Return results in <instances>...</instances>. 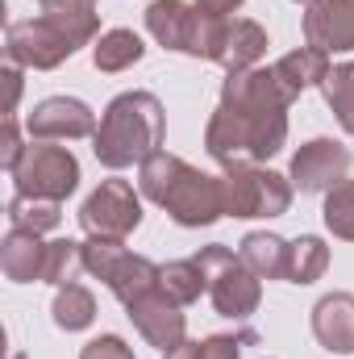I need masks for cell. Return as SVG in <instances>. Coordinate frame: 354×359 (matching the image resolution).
<instances>
[{
	"instance_id": "cell-1",
	"label": "cell",
	"mask_w": 354,
	"mask_h": 359,
	"mask_svg": "<svg viewBox=\"0 0 354 359\" xmlns=\"http://www.w3.org/2000/svg\"><path fill=\"white\" fill-rule=\"evenodd\" d=\"M296 96L283 88L275 67L229 72L221 84V100L204 130V151L221 168L267 163L288 142V104Z\"/></svg>"
},
{
	"instance_id": "cell-2",
	"label": "cell",
	"mask_w": 354,
	"mask_h": 359,
	"mask_svg": "<svg viewBox=\"0 0 354 359\" xmlns=\"http://www.w3.org/2000/svg\"><path fill=\"white\" fill-rule=\"evenodd\" d=\"M138 168H142L138 172L142 196L155 201V205H163L176 226L200 230V226H213L217 217H225L221 176H208V172L183 163L179 155H167V151H155Z\"/></svg>"
},
{
	"instance_id": "cell-3",
	"label": "cell",
	"mask_w": 354,
	"mask_h": 359,
	"mask_svg": "<svg viewBox=\"0 0 354 359\" xmlns=\"http://www.w3.org/2000/svg\"><path fill=\"white\" fill-rule=\"evenodd\" d=\"M163 126H167V117H163V104L155 92H121L100 113L92 151H96L100 168H108V172L146 163L163 142Z\"/></svg>"
},
{
	"instance_id": "cell-4",
	"label": "cell",
	"mask_w": 354,
	"mask_h": 359,
	"mask_svg": "<svg viewBox=\"0 0 354 359\" xmlns=\"http://www.w3.org/2000/svg\"><path fill=\"white\" fill-rule=\"evenodd\" d=\"M192 259L204 271L213 309H217L221 318L242 322V318H250V313L259 309V301H263V280L242 264V255H234L229 247L213 243V247H200V255H192Z\"/></svg>"
},
{
	"instance_id": "cell-5",
	"label": "cell",
	"mask_w": 354,
	"mask_h": 359,
	"mask_svg": "<svg viewBox=\"0 0 354 359\" xmlns=\"http://www.w3.org/2000/svg\"><path fill=\"white\" fill-rule=\"evenodd\" d=\"M225 217H283L292 205V180L263 163H238L221 176Z\"/></svg>"
},
{
	"instance_id": "cell-6",
	"label": "cell",
	"mask_w": 354,
	"mask_h": 359,
	"mask_svg": "<svg viewBox=\"0 0 354 359\" xmlns=\"http://www.w3.org/2000/svg\"><path fill=\"white\" fill-rule=\"evenodd\" d=\"M204 17V13H200ZM267 55V29L250 17H204L192 59H208L225 72H250Z\"/></svg>"
},
{
	"instance_id": "cell-7",
	"label": "cell",
	"mask_w": 354,
	"mask_h": 359,
	"mask_svg": "<svg viewBox=\"0 0 354 359\" xmlns=\"http://www.w3.org/2000/svg\"><path fill=\"white\" fill-rule=\"evenodd\" d=\"M84 264L96 280H104V288L121 305L159 288V264H150L146 255H134L125 243H113V238H88L84 243Z\"/></svg>"
},
{
	"instance_id": "cell-8",
	"label": "cell",
	"mask_w": 354,
	"mask_h": 359,
	"mask_svg": "<svg viewBox=\"0 0 354 359\" xmlns=\"http://www.w3.org/2000/svg\"><path fill=\"white\" fill-rule=\"evenodd\" d=\"M21 196H46V201H67L80 188V159L67 147L55 142H29L21 163L8 172Z\"/></svg>"
},
{
	"instance_id": "cell-9",
	"label": "cell",
	"mask_w": 354,
	"mask_h": 359,
	"mask_svg": "<svg viewBox=\"0 0 354 359\" xmlns=\"http://www.w3.org/2000/svg\"><path fill=\"white\" fill-rule=\"evenodd\" d=\"M80 226L88 230V238L125 243L142 226V196L134 192L129 180H100V188L80 209Z\"/></svg>"
},
{
	"instance_id": "cell-10",
	"label": "cell",
	"mask_w": 354,
	"mask_h": 359,
	"mask_svg": "<svg viewBox=\"0 0 354 359\" xmlns=\"http://www.w3.org/2000/svg\"><path fill=\"white\" fill-rule=\"evenodd\" d=\"M76 50H80V46H76L55 21H46L42 13L29 17V21H13V25L4 29V55H8V63H17V67L55 72V67L67 63Z\"/></svg>"
},
{
	"instance_id": "cell-11",
	"label": "cell",
	"mask_w": 354,
	"mask_h": 359,
	"mask_svg": "<svg viewBox=\"0 0 354 359\" xmlns=\"http://www.w3.org/2000/svg\"><path fill=\"white\" fill-rule=\"evenodd\" d=\"M25 130L34 142H71L96 134V113L76 96H46L29 109Z\"/></svg>"
},
{
	"instance_id": "cell-12",
	"label": "cell",
	"mask_w": 354,
	"mask_h": 359,
	"mask_svg": "<svg viewBox=\"0 0 354 359\" xmlns=\"http://www.w3.org/2000/svg\"><path fill=\"white\" fill-rule=\"evenodd\" d=\"M125 313H129L134 330H138L150 347H159L163 355L187 343V318H183V305H176V301H171L167 292H159V288L146 292V297H138V301H129Z\"/></svg>"
},
{
	"instance_id": "cell-13",
	"label": "cell",
	"mask_w": 354,
	"mask_h": 359,
	"mask_svg": "<svg viewBox=\"0 0 354 359\" xmlns=\"http://www.w3.org/2000/svg\"><path fill=\"white\" fill-rule=\"evenodd\" d=\"M351 172V151L334 138H313L292 155V188L300 192H330L334 184H342Z\"/></svg>"
},
{
	"instance_id": "cell-14",
	"label": "cell",
	"mask_w": 354,
	"mask_h": 359,
	"mask_svg": "<svg viewBox=\"0 0 354 359\" xmlns=\"http://www.w3.org/2000/svg\"><path fill=\"white\" fill-rule=\"evenodd\" d=\"M200 8L187 4V0H150L146 8V29L159 46L179 50V55H196V42H200Z\"/></svg>"
},
{
	"instance_id": "cell-15",
	"label": "cell",
	"mask_w": 354,
	"mask_h": 359,
	"mask_svg": "<svg viewBox=\"0 0 354 359\" xmlns=\"http://www.w3.org/2000/svg\"><path fill=\"white\" fill-rule=\"evenodd\" d=\"M304 42L334 55V50H354V0H317L309 4L304 21Z\"/></svg>"
},
{
	"instance_id": "cell-16",
	"label": "cell",
	"mask_w": 354,
	"mask_h": 359,
	"mask_svg": "<svg viewBox=\"0 0 354 359\" xmlns=\"http://www.w3.org/2000/svg\"><path fill=\"white\" fill-rule=\"evenodd\" d=\"M313 334L325 351L351 355L354 351V292H330L313 305Z\"/></svg>"
},
{
	"instance_id": "cell-17",
	"label": "cell",
	"mask_w": 354,
	"mask_h": 359,
	"mask_svg": "<svg viewBox=\"0 0 354 359\" xmlns=\"http://www.w3.org/2000/svg\"><path fill=\"white\" fill-rule=\"evenodd\" d=\"M42 264H46V243L42 234L34 230H8L4 243H0V271L13 280V284H29V280H42Z\"/></svg>"
},
{
	"instance_id": "cell-18",
	"label": "cell",
	"mask_w": 354,
	"mask_h": 359,
	"mask_svg": "<svg viewBox=\"0 0 354 359\" xmlns=\"http://www.w3.org/2000/svg\"><path fill=\"white\" fill-rule=\"evenodd\" d=\"M288 247L292 243H283L271 230H250L242 238L238 255H242V264L255 271L259 280H288Z\"/></svg>"
},
{
	"instance_id": "cell-19",
	"label": "cell",
	"mask_w": 354,
	"mask_h": 359,
	"mask_svg": "<svg viewBox=\"0 0 354 359\" xmlns=\"http://www.w3.org/2000/svg\"><path fill=\"white\" fill-rule=\"evenodd\" d=\"M271 67H275V76L283 80V88L292 92V96H300L304 88L325 84V76H330V55L317 50V46H300V50L283 55V59L271 63Z\"/></svg>"
},
{
	"instance_id": "cell-20",
	"label": "cell",
	"mask_w": 354,
	"mask_h": 359,
	"mask_svg": "<svg viewBox=\"0 0 354 359\" xmlns=\"http://www.w3.org/2000/svg\"><path fill=\"white\" fill-rule=\"evenodd\" d=\"M142 55H146V46H142V38H138L134 29H104V34L96 38V46H92L96 72H108V76L134 67Z\"/></svg>"
},
{
	"instance_id": "cell-21",
	"label": "cell",
	"mask_w": 354,
	"mask_h": 359,
	"mask_svg": "<svg viewBox=\"0 0 354 359\" xmlns=\"http://www.w3.org/2000/svg\"><path fill=\"white\" fill-rule=\"evenodd\" d=\"M159 292H167L176 305H192L200 301V292H208V280L196 259H171L159 268Z\"/></svg>"
},
{
	"instance_id": "cell-22",
	"label": "cell",
	"mask_w": 354,
	"mask_h": 359,
	"mask_svg": "<svg viewBox=\"0 0 354 359\" xmlns=\"http://www.w3.org/2000/svg\"><path fill=\"white\" fill-rule=\"evenodd\" d=\"M50 313H55V326L59 330H88L92 322H96V297H92L84 284H63L55 292Z\"/></svg>"
},
{
	"instance_id": "cell-23",
	"label": "cell",
	"mask_w": 354,
	"mask_h": 359,
	"mask_svg": "<svg viewBox=\"0 0 354 359\" xmlns=\"http://www.w3.org/2000/svg\"><path fill=\"white\" fill-rule=\"evenodd\" d=\"M325 268H330V247L317 234H300L288 247V280L292 284H313L325 276Z\"/></svg>"
},
{
	"instance_id": "cell-24",
	"label": "cell",
	"mask_w": 354,
	"mask_h": 359,
	"mask_svg": "<svg viewBox=\"0 0 354 359\" xmlns=\"http://www.w3.org/2000/svg\"><path fill=\"white\" fill-rule=\"evenodd\" d=\"M8 222L17 230H34V234H46L63 222V201H46V196H13L8 201Z\"/></svg>"
},
{
	"instance_id": "cell-25",
	"label": "cell",
	"mask_w": 354,
	"mask_h": 359,
	"mask_svg": "<svg viewBox=\"0 0 354 359\" xmlns=\"http://www.w3.org/2000/svg\"><path fill=\"white\" fill-rule=\"evenodd\" d=\"M80 271H88V264H84V243H76V238L46 243V264H42V280L46 284H55V288L76 284Z\"/></svg>"
},
{
	"instance_id": "cell-26",
	"label": "cell",
	"mask_w": 354,
	"mask_h": 359,
	"mask_svg": "<svg viewBox=\"0 0 354 359\" xmlns=\"http://www.w3.org/2000/svg\"><path fill=\"white\" fill-rule=\"evenodd\" d=\"M321 92H325V104L334 109L338 126L346 134H354V63H334Z\"/></svg>"
},
{
	"instance_id": "cell-27",
	"label": "cell",
	"mask_w": 354,
	"mask_h": 359,
	"mask_svg": "<svg viewBox=\"0 0 354 359\" xmlns=\"http://www.w3.org/2000/svg\"><path fill=\"white\" fill-rule=\"evenodd\" d=\"M325 230L334 238H346L354 243V180H342L325 192Z\"/></svg>"
},
{
	"instance_id": "cell-28",
	"label": "cell",
	"mask_w": 354,
	"mask_h": 359,
	"mask_svg": "<svg viewBox=\"0 0 354 359\" xmlns=\"http://www.w3.org/2000/svg\"><path fill=\"white\" fill-rule=\"evenodd\" d=\"M259 334L255 330H238V334H208L196 343V359H242V347H250Z\"/></svg>"
},
{
	"instance_id": "cell-29",
	"label": "cell",
	"mask_w": 354,
	"mask_h": 359,
	"mask_svg": "<svg viewBox=\"0 0 354 359\" xmlns=\"http://www.w3.org/2000/svg\"><path fill=\"white\" fill-rule=\"evenodd\" d=\"M80 359H134V347H129L121 334H100V339L84 343Z\"/></svg>"
},
{
	"instance_id": "cell-30",
	"label": "cell",
	"mask_w": 354,
	"mask_h": 359,
	"mask_svg": "<svg viewBox=\"0 0 354 359\" xmlns=\"http://www.w3.org/2000/svg\"><path fill=\"white\" fill-rule=\"evenodd\" d=\"M25 147H21V130H17V117H4V130H0V163L4 172H13L21 163Z\"/></svg>"
},
{
	"instance_id": "cell-31",
	"label": "cell",
	"mask_w": 354,
	"mask_h": 359,
	"mask_svg": "<svg viewBox=\"0 0 354 359\" xmlns=\"http://www.w3.org/2000/svg\"><path fill=\"white\" fill-rule=\"evenodd\" d=\"M4 117H17V100H21V67L17 63H8L4 67Z\"/></svg>"
},
{
	"instance_id": "cell-32",
	"label": "cell",
	"mask_w": 354,
	"mask_h": 359,
	"mask_svg": "<svg viewBox=\"0 0 354 359\" xmlns=\"http://www.w3.org/2000/svg\"><path fill=\"white\" fill-rule=\"evenodd\" d=\"M196 8L204 17H234L242 8V0H196Z\"/></svg>"
},
{
	"instance_id": "cell-33",
	"label": "cell",
	"mask_w": 354,
	"mask_h": 359,
	"mask_svg": "<svg viewBox=\"0 0 354 359\" xmlns=\"http://www.w3.org/2000/svg\"><path fill=\"white\" fill-rule=\"evenodd\" d=\"M167 359H196V343H183L176 351H167Z\"/></svg>"
},
{
	"instance_id": "cell-34",
	"label": "cell",
	"mask_w": 354,
	"mask_h": 359,
	"mask_svg": "<svg viewBox=\"0 0 354 359\" xmlns=\"http://www.w3.org/2000/svg\"><path fill=\"white\" fill-rule=\"evenodd\" d=\"M300 4H317V0H300Z\"/></svg>"
},
{
	"instance_id": "cell-35",
	"label": "cell",
	"mask_w": 354,
	"mask_h": 359,
	"mask_svg": "<svg viewBox=\"0 0 354 359\" xmlns=\"http://www.w3.org/2000/svg\"><path fill=\"white\" fill-rule=\"evenodd\" d=\"M8 359H25V355H8Z\"/></svg>"
}]
</instances>
